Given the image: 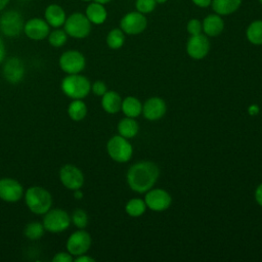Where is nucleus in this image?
I'll list each match as a JSON object with an SVG mask.
<instances>
[{
  "label": "nucleus",
  "mask_w": 262,
  "mask_h": 262,
  "mask_svg": "<svg viewBox=\"0 0 262 262\" xmlns=\"http://www.w3.org/2000/svg\"><path fill=\"white\" fill-rule=\"evenodd\" d=\"M159 174V168L155 163L148 161L138 162L128 170L127 182L132 190L142 193L154 186Z\"/></svg>",
  "instance_id": "1"
},
{
  "label": "nucleus",
  "mask_w": 262,
  "mask_h": 262,
  "mask_svg": "<svg viewBox=\"0 0 262 262\" xmlns=\"http://www.w3.org/2000/svg\"><path fill=\"white\" fill-rule=\"evenodd\" d=\"M25 202L29 210L36 215H44L52 206L50 192L38 185L30 186L25 192Z\"/></svg>",
  "instance_id": "2"
},
{
  "label": "nucleus",
  "mask_w": 262,
  "mask_h": 262,
  "mask_svg": "<svg viewBox=\"0 0 262 262\" xmlns=\"http://www.w3.org/2000/svg\"><path fill=\"white\" fill-rule=\"evenodd\" d=\"M60 88L63 94L68 97L72 99H82L89 94L91 84L85 76L80 74H71L67 75L62 79Z\"/></svg>",
  "instance_id": "3"
},
{
  "label": "nucleus",
  "mask_w": 262,
  "mask_h": 262,
  "mask_svg": "<svg viewBox=\"0 0 262 262\" xmlns=\"http://www.w3.org/2000/svg\"><path fill=\"white\" fill-rule=\"evenodd\" d=\"M63 26L68 36L76 39L86 38L91 32L90 20L85 14L81 12H74L69 17H67Z\"/></svg>",
  "instance_id": "4"
},
{
  "label": "nucleus",
  "mask_w": 262,
  "mask_h": 262,
  "mask_svg": "<svg viewBox=\"0 0 262 262\" xmlns=\"http://www.w3.org/2000/svg\"><path fill=\"white\" fill-rule=\"evenodd\" d=\"M42 224L45 230L52 233H59L69 228L71 216L62 209H52L44 214Z\"/></svg>",
  "instance_id": "5"
},
{
  "label": "nucleus",
  "mask_w": 262,
  "mask_h": 262,
  "mask_svg": "<svg viewBox=\"0 0 262 262\" xmlns=\"http://www.w3.org/2000/svg\"><path fill=\"white\" fill-rule=\"evenodd\" d=\"M106 150L108 156L116 162L119 163H125L129 161L132 157V146L127 140V138L116 135L113 136L106 144Z\"/></svg>",
  "instance_id": "6"
},
{
  "label": "nucleus",
  "mask_w": 262,
  "mask_h": 262,
  "mask_svg": "<svg viewBox=\"0 0 262 262\" xmlns=\"http://www.w3.org/2000/svg\"><path fill=\"white\" fill-rule=\"evenodd\" d=\"M24 19L16 10H8L0 16V30L7 37H16L24 30Z\"/></svg>",
  "instance_id": "7"
},
{
  "label": "nucleus",
  "mask_w": 262,
  "mask_h": 262,
  "mask_svg": "<svg viewBox=\"0 0 262 262\" xmlns=\"http://www.w3.org/2000/svg\"><path fill=\"white\" fill-rule=\"evenodd\" d=\"M58 63L66 74H79L85 69L86 59L80 51L68 50L60 55Z\"/></svg>",
  "instance_id": "8"
},
{
  "label": "nucleus",
  "mask_w": 262,
  "mask_h": 262,
  "mask_svg": "<svg viewBox=\"0 0 262 262\" xmlns=\"http://www.w3.org/2000/svg\"><path fill=\"white\" fill-rule=\"evenodd\" d=\"M147 26L145 14L136 11L126 13L120 21V29L127 35H138L142 33Z\"/></svg>",
  "instance_id": "9"
},
{
  "label": "nucleus",
  "mask_w": 262,
  "mask_h": 262,
  "mask_svg": "<svg viewBox=\"0 0 262 262\" xmlns=\"http://www.w3.org/2000/svg\"><path fill=\"white\" fill-rule=\"evenodd\" d=\"M91 246V236L90 234L83 230L79 229L74 231L67 239V251L73 256L77 257L79 255L85 254Z\"/></svg>",
  "instance_id": "10"
},
{
  "label": "nucleus",
  "mask_w": 262,
  "mask_h": 262,
  "mask_svg": "<svg viewBox=\"0 0 262 262\" xmlns=\"http://www.w3.org/2000/svg\"><path fill=\"white\" fill-rule=\"evenodd\" d=\"M59 180L66 188L74 191L83 186L84 175L78 167L66 164L59 170Z\"/></svg>",
  "instance_id": "11"
},
{
  "label": "nucleus",
  "mask_w": 262,
  "mask_h": 262,
  "mask_svg": "<svg viewBox=\"0 0 262 262\" xmlns=\"http://www.w3.org/2000/svg\"><path fill=\"white\" fill-rule=\"evenodd\" d=\"M24 196L23 185L13 178L0 179V199L7 203H15Z\"/></svg>",
  "instance_id": "12"
},
{
  "label": "nucleus",
  "mask_w": 262,
  "mask_h": 262,
  "mask_svg": "<svg viewBox=\"0 0 262 262\" xmlns=\"http://www.w3.org/2000/svg\"><path fill=\"white\" fill-rule=\"evenodd\" d=\"M210 50V42L206 35L199 34L190 36L186 43L187 54L193 59L204 58Z\"/></svg>",
  "instance_id": "13"
},
{
  "label": "nucleus",
  "mask_w": 262,
  "mask_h": 262,
  "mask_svg": "<svg viewBox=\"0 0 262 262\" xmlns=\"http://www.w3.org/2000/svg\"><path fill=\"white\" fill-rule=\"evenodd\" d=\"M171 201L170 194L162 188L149 189L144 199L146 207L154 211H164L168 209L171 205Z\"/></svg>",
  "instance_id": "14"
},
{
  "label": "nucleus",
  "mask_w": 262,
  "mask_h": 262,
  "mask_svg": "<svg viewBox=\"0 0 262 262\" xmlns=\"http://www.w3.org/2000/svg\"><path fill=\"white\" fill-rule=\"evenodd\" d=\"M3 76L10 84L19 83L25 76V64L18 57L12 56L3 66Z\"/></svg>",
  "instance_id": "15"
},
{
  "label": "nucleus",
  "mask_w": 262,
  "mask_h": 262,
  "mask_svg": "<svg viewBox=\"0 0 262 262\" xmlns=\"http://www.w3.org/2000/svg\"><path fill=\"white\" fill-rule=\"evenodd\" d=\"M24 31L28 38L36 41L45 39L50 33L48 23L39 17H34L27 20L24 26Z\"/></svg>",
  "instance_id": "16"
},
{
  "label": "nucleus",
  "mask_w": 262,
  "mask_h": 262,
  "mask_svg": "<svg viewBox=\"0 0 262 262\" xmlns=\"http://www.w3.org/2000/svg\"><path fill=\"white\" fill-rule=\"evenodd\" d=\"M166 108L165 101L160 97L148 98L142 106L144 117L150 121L162 118L166 113Z\"/></svg>",
  "instance_id": "17"
},
{
  "label": "nucleus",
  "mask_w": 262,
  "mask_h": 262,
  "mask_svg": "<svg viewBox=\"0 0 262 262\" xmlns=\"http://www.w3.org/2000/svg\"><path fill=\"white\" fill-rule=\"evenodd\" d=\"M202 26L206 36L216 37L223 32L224 20L221 15L217 13H211V14H208L202 20Z\"/></svg>",
  "instance_id": "18"
},
{
  "label": "nucleus",
  "mask_w": 262,
  "mask_h": 262,
  "mask_svg": "<svg viewBox=\"0 0 262 262\" xmlns=\"http://www.w3.org/2000/svg\"><path fill=\"white\" fill-rule=\"evenodd\" d=\"M243 0H212L211 7L213 11L221 16L234 13L242 6Z\"/></svg>",
  "instance_id": "19"
},
{
  "label": "nucleus",
  "mask_w": 262,
  "mask_h": 262,
  "mask_svg": "<svg viewBox=\"0 0 262 262\" xmlns=\"http://www.w3.org/2000/svg\"><path fill=\"white\" fill-rule=\"evenodd\" d=\"M66 12L61 6L57 4H50L45 9V20L53 28L61 27L66 21Z\"/></svg>",
  "instance_id": "20"
},
{
  "label": "nucleus",
  "mask_w": 262,
  "mask_h": 262,
  "mask_svg": "<svg viewBox=\"0 0 262 262\" xmlns=\"http://www.w3.org/2000/svg\"><path fill=\"white\" fill-rule=\"evenodd\" d=\"M85 15L87 16V18L90 20L91 24L101 25L105 21L107 17V12L103 4L93 1L90 4H88V6L86 7Z\"/></svg>",
  "instance_id": "21"
},
{
  "label": "nucleus",
  "mask_w": 262,
  "mask_h": 262,
  "mask_svg": "<svg viewBox=\"0 0 262 262\" xmlns=\"http://www.w3.org/2000/svg\"><path fill=\"white\" fill-rule=\"evenodd\" d=\"M101 106L108 114H116L121 110L122 99L116 91H106L101 98Z\"/></svg>",
  "instance_id": "22"
},
{
  "label": "nucleus",
  "mask_w": 262,
  "mask_h": 262,
  "mask_svg": "<svg viewBox=\"0 0 262 262\" xmlns=\"http://www.w3.org/2000/svg\"><path fill=\"white\" fill-rule=\"evenodd\" d=\"M121 110L127 117L136 118L142 112V104L136 97L128 96L124 100H122Z\"/></svg>",
  "instance_id": "23"
},
{
  "label": "nucleus",
  "mask_w": 262,
  "mask_h": 262,
  "mask_svg": "<svg viewBox=\"0 0 262 262\" xmlns=\"http://www.w3.org/2000/svg\"><path fill=\"white\" fill-rule=\"evenodd\" d=\"M68 115L73 121L83 120L87 115L86 103L82 99H73L68 106Z\"/></svg>",
  "instance_id": "24"
},
{
  "label": "nucleus",
  "mask_w": 262,
  "mask_h": 262,
  "mask_svg": "<svg viewBox=\"0 0 262 262\" xmlns=\"http://www.w3.org/2000/svg\"><path fill=\"white\" fill-rule=\"evenodd\" d=\"M248 41L254 45H262V19L253 20L246 30Z\"/></svg>",
  "instance_id": "25"
},
{
  "label": "nucleus",
  "mask_w": 262,
  "mask_h": 262,
  "mask_svg": "<svg viewBox=\"0 0 262 262\" xmlns=\"http://www.w3.org/2000/svg\"><path fill=\"white\" fill-rule=\"evenodd\" d=\"M118 131L121 136L125 138H131L137 134L138 124L133 120V118L127 117L120 121L118 125Z\"/></svg>",
  "instance_id": "26"
},
{
  "label": "nucleus",
  "mask_w": 262,
  "mask_h": 262,
  "mask_svg": "<svg viewBox=\"0 0 262 262\" xmlns=\"http://www.w3.org/2000/svg\"><path fill=\"white\" fill-rule=\"evenodd\" d=\"M125 33L119 29L115 28L111 30L106 36V44L112 49H119L124 45Z\"/></svg>",
  "instance_id": "27"
},
{
  "label": "nucleus",
  "mask_w": 262,
  "mask_h": 262,
  "mask_svg": "<svg viewBox=\"0 0 262 262\" xmlns=\"http://www.w3.org/2000/svg\"><path fill=\"white\" fill-rule=\"evenodd\" d=\"M45 228L43 226V224L41 222H30L26 225L24 233L26 235V237H28L31 241H37L39 238H41L44 234Z\"/></svg>",
  "instance_id": "28"
},
{
  "label": "nucleus",
  "mask_w": 262,
  "mask_h": 262,
  "mask_svg": "<svg viewBox=\"0 0 262 262\" xmlns=\"http://www.w3.org/2000/svg\"><path fill=\"white\" fill-rule=\"evenodd\" d=\"M126 212L132 217L141 216L146 209V204L141 199H132L126 204Z\"/></svg>",
  "instance_id": "29"
},
{
  "label": "nucleus",
  "mask_w": 262,
  "mask_h": 262,
  "mask_svg": "<svg viewBox=\"0 0 262 262\" xmlns=\"http://www.w3.org/2000/svg\"><path fill=\"white\" fill-rule=\"evenodd\" d=\"M68 40V34L64 30L56 29L49 33L48 42L53 47H61Z\"/></svg>",
  "instance_id": "30"
},
{
  "label": "nucleus",
  "mask_w": 262,
  "mask_h": 262,
  "mask_svg": "<svg viewBox=\"0 0 262 262\" xmlns=\"http://www.w3.org/2000/svg\"><path fill=\"white\" fill-rule=\"evenodd\" d=\"M71 222H73L76 227L83 229L88 224V215L84 210L77 209L71 216Z\"/></svg>",
  "instance_id": "31"
},
{
  "label": "nucleus",
  "mask_w": 262,
  "mask_h": 262,
  "mask_svg": "<svg viewBox=\"0 0 262 262\" xmlns=\"http://www.w3.org/2000/svg\"><path fill=\"white\" fill-rule=\"evenodd\" d=\"M157 5L158 3L156 0H136L135 1V9L138 12H141L143 14L151 13L156 9Z\"/></svg>",
  "instance_id": "32"
},
{
  "label": "nucleus",
  "mask_w": 262,
  "mask_h": 262,
  "mask_svg": "<svg viewBox=\"0 0 262 262\" xmlns=\"http://www.w3.org/2000/svg\"><path fill=\"white\" fill-rule=\"evenodd\" d=\"M186 30H187V33L190 36L201 34L202 31H203L202 21L199 18H191V19H189L187 25H186Z\"/></svg>",
  "instance_id": "33"
},
{
  "label": "nucleus",
  "mask_w": 262,
  "mask_h": 262,
  "mask_svg": "<svg viewBox=\"0 0 262 262\" xmlns=\"http://www.w3.org/2000/svg\"><path fill=\"white\" fill-rule=\"evenodd\" d=\"M106 85L102 81H95L91 85V91L97 96H102L106 92Z\"/></svg>",
  "instance_id": "34"
},
{
  "label": "nucleus",
  "mask_w": 262,
  "mask_h": 262,
  "mask_svg": "<svg viewBox=\"0 0 262 262\" xmlns=\"http://www.w3.org/2000/svg\"><path fill=\"white\" fill-rule=\"evenodd\" d=\"M72 261H74V257L68 251L58 252L52 258V262H72Z\"/></svg>",
  "instance_id": "35"
},
{
  "label": "nucleus",
  "mask_w": 262,
  "mask_h": 262,
  "mask_svg": "<svg viewBox=\"0 0 262 262\" xmlns=\"http://www.w3.org/2000/svg\"><path fill=\"white\" fill-rule=\"evenodd\" d=\"M191 2L200 8H207L209 6H211V2L212 0H191Z\"/></svg>",
  "instance_id": "36"
},
{
  "label": "nucleus",
  "mask_w": 262,
  "mask_h": 262,
  "mask_svg": "<svg viewBox=\"0 0 262 262\" xmlns=\"http://www.w3.org/2000/svg\"><path fill=\"white\" fill-rule=\"evenodd\" d=\"M74 261H76V262H94L95 259L86 255V253H85V254L79 255L76 258H74Z\"/></svg>",
  "instance_id": "37"
},
{
  "label": "nucleus",
  "mask_w": 262,
  "mask_h": 262,
  "mask_svg": "<svg viewBox=\"0 0 262 262\" xmlns=\"http://www.w3.org/2000/svg\"><path fill=\"white\" fill-rule=\"evenodd\" d=\"M255 199L257 201V203L262 206V183L256 188V191H255Z\"/></svg>",
  "instance_id": "38"
},
{
  "label": "nucleus",
  "mask_w": 262,
  "mask_h": 262,
  "mask_svg": "<svg viewBox=\"0 0 262 262\" xmlns=\"http://www.w3.org/2000/svg\"><path fill=\"white\" fill-rule=\"evenodd\" d=\"M4 57H5V45L2 38L0 37V63L4 60Z\"/></svg>",
  "instance_id": "39"
},
{
  "label": "nucleus",
  "mask_w": 262,
  "mask_h": 262,
  "mask_svg": "<svg viewBox=\"0 0 262 262\" xmlns=\"http://www.w3.org/2000/svg\"><path fill=\"white\" fill-rule=\"evenodd\" d=\"M74 196H75V199H77V200L82 199V198H83V192L81 191V189H76V190H74Z\"/></svg>",
  "instance_id": "40"
},
{
  "label": "nucleus",
  "mask_w": 262,
  "mask_h": 262,
  "mask_svg": "<svg viewBox=\"0 0 262 262\" xmlns=\"http://www.w3.org/2000/svg\"><path fill=\"white\" fill-rule=\"evenodd\" d=\"M9 0H0V10L4 9L6 7V5L8 4Z\"/></svg>",
  "instance_id": "41"
},
{
  "label": "nucleus",
  "mask_w": 262,
  "mask_h": 262,
  "mask_svg": "<svg viewBox=\"0 0 262 262\" xmlns=\"http://www.w3.org/2000/svg\"><path fill=\"white\" fill-rule=\"evenodd\" d=\"M93 1H95V2H98V3H101V4H106V3H108L110 1H112V0H93Z\"/></svg>",
  "instance_id": "42"
},
{
  "label": "nucleus",
  "mask_w": 262,
  "mask_h": 262,
  "mask_svg": "<svg viewBox=\"0 0 262 262\" xmlns=\"http://www.w3.org/2000/svg\"><path fill=\"white\" fill-rule=\"evenodd\" d=\"M156 1H157L158 4H164V3H166L168 0H156Z\"/></svg>",
  "instance_id": "43"
},
{
  "label": "nucleus",
  "mask_w": 262,
  "mask_h": 262,
  "mask_svg": "<svg viewBox=\"0 0 262 262\" xmlns=\"http://www.w3.org/2000/svg\"><path fill=\"white\" fill-rule=\"evenodd\" d=\"M84 2H90V1H92V0H83Z\"/></svg>",
  "instance_id": "44"
},
{
  "label": "nucleus",
  "mask_w": 262,
  "mask_h": 262,
  "mask_svg": "<svg viewBox=\"0 0 262 262\" xmlns=\"http://www.w3.org/2000/svg\"><path fill=\"white\" fill-rule=\"evenodd\" d=\"M258 1H259V2L262 4V0H258Z\"/></svg>",
  "instance_id": "45"
}]
</instances>
